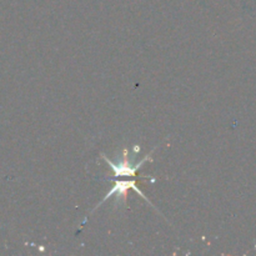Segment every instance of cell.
I'll return each mask as SVG.
<instances>
[{
	"label": "cell",
	"instance_id": "obj_1",
	"mask_svg": "<svg viewBox=\"0 0 256 256\" xmlns=\"http://www.w3.org/2000/svg\"><path fill=\"white\" fill-rule=\"evenodd\" d=\"M155 149H156V146H155L154 149H152V152H150L149 154L144 158V159L140 160V162H134V156H130L128 148H124V149L122 150V160L119 162V164H114L112 162H110V160L108 159L104 154L102 155V158L108 162V164L110 165V168H112V172H114L115 176H118V178L119 176H135V175H136V172L140 169V168H142V165L144 164V162H152V154L154 152Z\"/></svg>",
	"mask_w": 256,
	"mask_h": 256
},
{
	"label": "cell",
	"instance_id": "obj_2",
	"mask_svg": "<svg viewBox=\"0 0 256 256\" xmlns=\"http://www.w3.org/2000/svg\"><path fill=\"white\" fill-rule=\"evenodd\" d=\"M129 189H134L135 192H136L138 194H139L140 196L142 198V199L146 200V202H149V200H148V198L144 196V194H142V192L139 190V188L136 186V182H135L134 179H132V180H124V182H119V180H115V184H114V186H112V189L110 190L109 192H108L106 196H105L104 199L102 200V202H100L99 205H102V202H106L108 199H110L112 195H116V196H115L114 206L116 208V205H119V204H122L124 206H126V200H128L126 192H128V190H129ZM99 205H98V206H99ZM96 208H95V209H96Z\"/></svg>",
	"mask_w": 256,
	"mask_h": 256
}]
</instances>
